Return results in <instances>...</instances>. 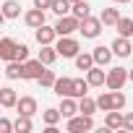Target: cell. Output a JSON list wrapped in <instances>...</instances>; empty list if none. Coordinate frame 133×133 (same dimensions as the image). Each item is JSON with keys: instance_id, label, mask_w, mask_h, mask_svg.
<instances>
[{"instance_id": "23", "label": "cell", "mask_w": 133, "mask_h": 133, "mask_svg": "<svg viewBox=\"0 0 133 133\" xmlns=\"http://www.w3.org/2000/svg\"><path fill=\"white\" fill-rule=\"evenodd\" d=\"M60 117H63L60 107H47V110L42 112V120H44V125H57V123H60Z\"/></svg>"}, {"instance_id": "37", "label": "cell", "mask_w": 133, "mask_h": 133, "mask_svg": "<svg viewBox=\"0 0 133 133\" xmlns=\"http://www.w3.org/2000/svg\"><path fill=\"white\" fill-rule=\"evenodd\" d=\"M112 3H130V0H112Z\"/></svg>"}, {"instance_id": "35", "label": "cell", "mask_w": 133, "mask_h": 133, "mask_svg": "<svg viewBox=\"0 0 133 133\" xmlns=\"http://www.w3.org/2000/svg\"><path fill=\"white\" fill-rule=\"evenodd\" d=\"M34 5H37V8H44V11H47V8H52V0H34Z\"/></svg>"}, {"instance_id": "11", "label": "cell", "mask_w": 133, "mask_h": 133, "mask_svg": "<svg viewBox=\"0 0 133 133\" xmlns=\"http://www.w3.org/2000/svg\"><path fill=\"white\" fill-rule=\"evenodd\" d=\"M130 37H117L110 47H112V52H115V57H128V55H133V44L128 42Z\"/></svg>"}, {"instance_id": "7", "label": "cell", "mask_w": 133, "mask_h": 133, "mask_svg": "<svg viewBox=\"0 0 133 133\" xmlns=\"http://www.w3.org/2000/svg\"><path fill=\"white\" fill-rule=\"evenodd\" d=\"M44 68H47V65L37 57V60H26L24 63V81H37L42 73H44Z\"/></svg>"}, {"instance_id": "16", "label": "cell", "mask_w": 133, "mask_h": 133, "mask_svg": "<svg viewBox=\"0 0 133 133\" xmlns=\"http://www.w3.org/2000/svg\"><path fill=\"white\" fill-rule=\"evenodd\" d=\"M123 123H125V115H123L120 110H110V112L104 115V125H107L110 130H123Z\"/></svg>"}, {"instance_id": "27", "label": "cell", "mask_w": 133, "mask_h": 133, "mask_svg": "<svg viewBox=\"0 0 133 133\" xmlns=\"http://www.w3.org/2000/svg\"><path fill=\"white\" fill-rule=\"evenodd\" d=\"M89 78H73V97L76 99H81V97H86L89 94Z\"/></svg>"}, {"instance_id": "31", "label": "cell", "mask_w": 133, "mask_h": 133, "mask_svg": "<svg viewBox=\"0 0 133 133\" xmlns=\"http://www.w3.org/2000/svg\"><path fill=\"white\" fill-rule=\"evenodd\" d=\"M37 81H39V86H44V89H52V86H55V81H57V76H55V71H47V68H44V73H42Z\"/></svg>"}, {"instance_id": "12", "label": "cell", "mask_w": 133, "mask_h": 133, "mask_svg": "<svg viewBox=\"0 0 133 133\" xmlns=\"http://www.w3.org/2000/svg\"><path fill=\"white\" fill-rule=\"evenodd\" d=\"M16 112H18V115H29V117H34V115L39 112V110H37V99H34V97H18Z\"/></svg>"}, {"instance_id": "9", "label": "cell", "mask_w": 133, "mask_h": 133, "mask_svg": "<svg viewBox=\"0 0 133 133\" xmlns=\"http://www.w3.org/2000/svg\"><path fill=\"white\" fill-rule=\"evenodd\" d=\"M0 57L5 63L8 60H18V42H13L11 37H3L0 39Z\"/></svg>"}, {"instance_id": "26", "label": "cell", "mask_w": 133, "mask_h": 133, "mask_svg": "<svg viewBox=\"0 0 133 133\" xmlns=\"http://www.w3.org/2000/svg\"><path fill=\"white\" fill-rule=\"evenodd\" d=\"M99 18H102V24H104V26H115V24L120 21V11H117V8H104Z\"/></svg>"}, {"instance_id": "15", "label": "cell", "mask_w": 133, "mask_h": 133, "mask_svg": "<svg viewBox=\"0 0 133 133\" xmlns=\"http://www.w3.org/2000/svg\"><path fill=\"white\" fill-rule=\"evenodd\" d=\"M16 104H18V94H16V89L3 86V89H0V107H3V110H11V107H16Z\"/></svg>"}, {"instance_id": "32", "label": "cell", "mask_w": 133, "mask_h": 133, "mask_svg": "<svg viewBox=\"0 0 133 133\" xmlns=\"http://www.w3.org/2000/svg\"><path fill=\"white\" fill-rule=\"evenodd\" d=\"M11 130H16L13 123H11L8 117H0V133H11Z\"/></svg>"}, {"instance_id": "38", "label": "cell", "mask_w": 133, "mask_h": 133, "mask_svg": "<svg viewBox=\"0 0 133 133\" xmlns=\"http://www.w3.org/2000/svg\"><path fill=\"white\" fill-rule=\"evenodd\" d=\"M71 3H78V0H71Z\"/></svg>"}, {"instance_id": "6", "label": "cell", "mask_w": 133, "mask_h": 133, "mask_svg": "<svg viewBox=\"0 0 133 133\" xmlns=\"http://www.w3.org/2000/svg\"><path fill=\"white\" fill-rule=\"evenodd\" d=\"M125 81H128V73H125V68H120V65H115V68H110L107 71V89H123L125 86Z\"/></svg>"}, {"instance_id": "2", "label": "cell", "mask_w": 133, "mask_h": 133, "mask_svg": "<svg viewBox=\"0 0 133 133\" xmlns=\"http://www.w3.org/2000/svg\"><path fill=\"white\" fill-rule=\"evenodd\" d=\"M68 133H89V130H94V115H73V117H68Z\"/></svg>"}, {"instance_id": "36", "label": "cell", "mask_w": 133, "mask_h": 133, "mask_svg": "<svg viewBox=\"0 0 133 133\" xmlns=\"http://www.w3.org/2000/svg\"><path fill=\"white\" fill-rule=\"evenodd\" d=\"M128 81H133V68H130V71H128Z\"/></svg>"}, {"instance_id": "25", "label": "cell", "mask_w": 133, "mask_h": 133, "mask_svg": "<svg viewBox=\"0 0 133 133\" xmlns=\"http://www.w3.org/2000/svg\"><path fill=\"white\" fill-rule=\"evenodd\" d=\"M50 11L57 13V16H68L73 11V3H71V0H52V8Z\"/></svg>"}, {"instance_id": "30", "label": "cell", "mask_w": 133, "mask_h": 133, "mask_svg": "<svg viewBox=\"0 0 133 133\" xmlns=\"http://www.w3.org/2000/svg\"><path fill=\"white\" fill-rule=\"evenodd\" d=\"M89 8H91V5L86 3V0H78V3H73V11H71V13H73L76 18H81V21H84L86 16H91V11H89Z\"/></svg>"}, {"instance_id": "13", "label": "cell", "mask_w": 133, "mask_h": 133, "mask_svg": "<svg viewBox=\"0 0 133 133\" xmlns=\"http://www.w3.org/2000/svg\"><path fill=\"white\" fill-rule=\"evenodd\" d=\"M86 78L91 86H104L107 84V71H104V65H94V68L86 71Z\"/></svg>"}, {"instance_id": "20", "label": "cell", "mask_w": 133, "mask_h": 133, "mask_svg": "<svg viewBox=\"0 0 133 133\" xmlns=\"http://www.w3.org/2000/svg\"><path fill=\"white\" fill-rule=\"evenodd\" d=\"M57 57H60V55H57L55 44H42V50H39V60H42L44 65H52Z\"/></svg>"}, {"instance_id": "8", "label": "cell", "mask_w": 133, "mask_h": 133, "mask_svg": "<svg viewBox=\"0 0 133 133\" xmlns=\"http://www.w3.org/2000/svg\"><path fill=\"white\" fill-rule=\"evenodd\" d=\"M44 21H47V16H44V8H37V5H34V8H29V11L24 13V24H26L29 29H39Z\"/></svg>"}, {"instance_id": "22", "label": "cell", "mask_w": 133, "mask_h": 133, "mask_svg": "<svg viewBox=\"0 0 133 133\" xmlns=\"http://www.w3.org/2000/svg\"><path fill=\"white\" fill-rule=\"evenodd\" d=\"M97 110H99V104H97V99H91L89 94L78 99V112H84V115H94Z\"/></svg>"}, {"instance_id": "34", "label": "cell", "mask_w": 133, "mask_h": 133, "mask_svg": "<svg viewBox=\"0 0 133 133\" xmlns=\"http://www.w3.org/2000/svg\"><path fill=\"white\" fill-rule=\"evenodd\" d=\"M123 130H133V112H125V123H123Z\"/></svg>"}, {"instance_id": "18", "label": "cell", "mask_w": 133, "mask_h": 133, "mask_svg": "<svg viewBox=\"0 0 133 133\" xmlns=\"http://www.w3.org/2000/svg\"><path fill=\"white\" fill-rule=\"evenodd\" d=\"M52 91L57 94V97H73V78H57L55 81V86H52Z\"/></svg>"}, {"instance_id": "19", "label": "cell", "mask_w": 133, "mask_h": 133, "mask_svg": "<svg viewBox=\"0 0 133 133\" xmlns=\"http://www.w3.org/2000/svg\"><path fill=\"white\" fill-rule=\"evenodd\" d=\"M60 112H63V117H73V115L78 112L76 97H60Z\"/></svg>"}, {"instance_id": "14", "label": "cell", "mask_w": 133, "mask_h": 133, "mask_svg": "<svg viewBox=\"0 0 133 133\" xmlns=\"http://www.w3.org/2000/svg\"><path fill=\"white\" fill-rule=\"evenodd\" d=\"M91 55H94V63H97V65H110V63H112V57H115L112 47H104V44L94 47V50H91Z\"/></svg>"}, {"instance_id": "5", "label": "cell", "mask_w": 133, "mask_h": 133, "mask_svg": "<svg viewBox=\"0 0 133 133\" xmlns=\"http://www.w3.org/2000/svg\"><path fill=\"white\" fill-rule=\"evenodd\" d=\"M102 26H104V24H102V18L86 16V18L81 21V29H78V31H81V37H84V39H97V37L102 34Z\"/></svg>"}, {"instance_id": "4", "label": "cell", "mask_w": 133, "mask_h": 133, "mask_svg": "<svg viewBox=\"0 0 133 133\" xmlns=\"http://www.w3.org/2000/svg\"><path fill=\"white\" fill-rule=\"evenodd\" d=\"M55 50H57L60 57H76L78 50H81V44H78V39H73V37H57Z\"/></svg>"}, {"instance_id": "17", "label": "cell", "mask_w": 133, "mask_h": 133, "mask_svg": "<svg viewBox=\"0 0 133 133\" xmlns=\"http://www.w3.org/2000/svg\"><path fill=\"white\" fill-rule=\"evenodd\" d=\"M3 73H5V78H11V81L24 78V60H8Z\"/></svg>"}, {"instance_id": "33", "label": "cell", "mask_w": 133, "mask_h": 133, "mask_svg": "<svg viewBox=\"0 0 133 133\" xmlns=\"http://www.w3.org/2000/svg\"><path fill=\"white\" fill-rule=\"evenodd\" d=\"M18 60H24V63H26V60H29V47H26V44H24V42H21V44H18Z\"/></svg>"}, {"instance_id": "29", "label": "cell", "mask_w": 133, "mask_h": 133, "mask_svg": "<svg viewBox=\"0 0 133 133\" xmlns=\"http://www.w3.org/2000/svg\"><path fill=\"white\" fill-rule=\"evenodd\" d=\"M13 128H16V133H31V117L29 115H18L16 117V123H13Z\"/></svg>"}, {"instance_id": "1", "label": "cell", "mask_w": 133, "mask_h": 133, "mask_svg": "<svg viewBox=\"0 0 133 133\" xmlns=\"http://www.w3.org/2000/svg\"><path fill=\"white\" fill-rule=\"evenodd\" d=\"M97 104L102 112H110V110H123L125 107V94L120 89H110V91H102L97 97Z\"/></svg>"}, {"instance_id": "10", "label": "cell", "mask_w": 133, "mask_h": 133, "mask_svg": "<svg viewBox=\"0 0 133 133\" xmlns=\"http://www.w3.org/2000/svg\"><path fill=\"white\" fill-rule=\"evenodd\" d=\"M34 37H37L39 47H42V44H55V39H57V29H55V26L42 24L39 29H34Z\"/></svg>"}, {"instance_id": "21", "label": "cell", "mask_w": 133, "mask_h": 133, "mask_svg": "<svg viewBox=\"0 0 133 133\" xmlns=\"http://www.w3.org/2000/svg\"><path fill=\"white\" fill-rule=\"evenodd\" d=\"M94 65H97V63H94V55H91V52H78V55H76V68H78V71L86 73L89 68H94Z\"/></svg>"}, {"instance_id": "3", "label": "cell", "mask_w": 133, "mask_h": 133, "mask_svg": "<svg viewBox=\"0 0 133 133\" xmlns=\"http://www.w3.org/2000/svg\"><path fill=\"white\" fill-rule=\"evenodd\" d=\"M55 29H57V37H71L73 31L81 29V18H76L73 13H68V16H57Z\"/></svg>"}, {"instance_id": "28", "label": "cell", "mask_w": 133, "mask_h": 133, "mask_svg": "<svg viewBox=\"0 0 133 133\" xmlns=\"http://www.w3.org/2000/svg\"><path fill=\"white\" fill-rule=\"evenodd\" d=\"M3 16L5 18H18L21 16V5L16 3V0H5L3 3Z\"/></svg>"}, {"instance_id": "24", "label": "cell", "mask_w": 133, "mask_h": 133, "mask_svg": "<svg viewBox=\"0 0 133 133\" xmlns=\"http://www.w3.org/2000/svg\"><path fill=\"white\" fill-rule=\"evenodd\" d=\"M115 29H117V34H120V37H133V18L120 16V21L115 24Z\"/></svg>"}]
</instances>
